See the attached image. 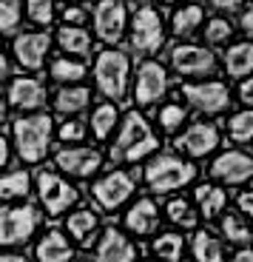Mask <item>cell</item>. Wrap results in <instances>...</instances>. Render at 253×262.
Instances as JSON below:
<instances>
[{
    "label": "cell",
    "instance_id": "23",
    "mask_svg": "<svg viewBox=\"0 0 253 262\" xmlns=\"http://www.w3.org/2000/svg\"><path fill=\"white\" fill-rule=\"evenodd\" d=\"M196 205H199V216L205 220H216V216L225 211L227 205V194L219 188V185H199L196 188Z\"/></svg>",
    "mask_w": 253,
    "mask_h": 262
},
{
    "label": "cell",
    "instance_id": "15",
    "mask_svg": "<svg viewBox=\"0 0 253 262\" xmlns=\"http://www.w3.org/2000/svg\"><path fill=\"white\" fill-rule=\"evenodd\" d=\"M49 46H52V40H49V34H45V32H29V34H20V37H14L12 54H14V60H17L20 69L37 72L40 66L45 63Z\"/></svg>",
    "mask_w": 253,
    "mask_h": 262
},
{
    "label": "cell",
    "instance_id": "13",
    "mask_svg": "<svg viewBox=\"0 0 253 262\" xmlns=\"http://www.w3.org/2000/svg\"><path fill=\"white\" fill-rule=\"evenodd\" d=\"M211 177L225 185H242L253 180V157L239 148H227L211 163Z\"/></svg>",
    "mask_w": 253,
    "mask_h": 262
},
{
    "label": "cell",
    "instance_id": "17",
    "mask_svg": "<svg viewBox=\"0 0 253 262\" xmlns=\"http://www.w3.org/2000/svg\"><path fill=\"white\" fill-rule=\"evenodd\" d=\"M97 262H136V245L120 228H105L94 251Z\"/></svg>",
    "mask_w": 253,
    "mask_h": 262
},
{
    "label": "cell",
    "instance_id": "39",
    "mask_svg": "<svg viewBox=\"0 0 253 262\" xmlns=\"http://www.w3.org/2000/svg\"><path fill=\"white\" fill-rule=\"evenodd\" d=\"M231 34H234V26H231L225 17H214L208 26H205V40H208V43H225Z\"/></svg>",
    "mask_w": 253,
    "mask_h": 262
},
{
    "label": "cell",
    "instance_id": "31",
    "mask_svg": "<svg viewBox=\"0 0 253 262\" xmlns=\"http://www.w3.org/2000/svg\"><path fill=\"white\" fill-rule=\"evenodd\" d=\"M202 20H205L202 6H185V9H176L174 12L171 29H174V34H179V37H188V34H194L196 29L202 26Z\"/></svg>",
    "mask_w": 253,
    "mask_h": 262
},
{
    "label": "cell",
    "instance_id": "35",
    "mask_svg": "<svg viewBox=\"0 0 253 262\" xmlns=\"http://www.w3.org/2000/svg\"><path fill=\"white\" fill-rule=\"evenodd\" d=\"M227 134L234 143H250L253 140V108H245V112L234 114L227 120Z\"/></svg>",
    "mask_w": 253,
    "mask_h": 262
},
{
    "label": "cell",
    "instance_id": "6",
    "mask_svg": "<svg viewBox=\"0 0 253 262\" xmlns=\"http://www.w3.org/2000/svg\"><path fill=\"white\" fill-rule=\"evenodd\" d=\"M37 196L49 216H60L80 203V191L68 180L60 177L57 171H40L37 174Z\"/></svg>",
    "mask_w": 253,
    "mask_h": 262
},
{
    "label": "cell",
    "instance_id": "42",
    "mask_svg": "<svg viewBox=\"0 0 253 262\" xmlns=\"http://www.w3.org/2000/svg\"><path fill=\"white\" fill-rule=\"evenodd\" d=\"M239 100L247 105V108L253 105V77H245V80H242V85H239Z\"/></svg>",
    "mask_w": 253,
    "mask_h": 262
},
{
    "label": "cell",
    "instance_id": "26",
    "mask_svg": "<svg viewBox=\"0 0 253 262\" xmlns=\"http://www.w3.org/2000/svg\"><path fill=\"white\" fill-rule=\"evenodd\" d=\"M32 191V177H29L26 168H12L3 174V180H0V196L6 200V203H12V200H26V194Z\"/></svg>",
    "mask_w": 253,
    "mask_h": 262
},
{
    "label": "cell",
    "instance_id": "5",
    "mask_svg": "<svg viewBox=\"0 0 253 262\" xmlns=\"http://www.w3.org/2000/svg\"><path fill=\"white\" fill-rule=\"evenodd\" d=\"M40 228V211L29 203H14L0 211V243L6 248L26 245Z\"/></svg>",
    "mask_w": 253,
    "mask_h": 262
},
{
    "label": "cell",
    "instance_id": "7",
    "mask_svg": "<svg viewBox=\"0 0 253 262\" xmlns=\"http://www.w3.org/2000/svg\"><path fill=\"white\" fill-rule=\"evenodd\" d=\"M134 185H136L134 174H128V171H108L105 177H100L91 185V196H94V203L103 211H117L131 200Z\"/></svg>",
    "mask_w": 253,
    "mask_h": 262
},
{
    "label": "cell",
    "instance_id": "22",
    "mask_svg": "<svg viewBox=\"0 0 253 262\" xmlns=\"http://www.w3.org/2000/svg\"><path fill=\"white\" fill-rule=\"evenodd\" d=\"M65 231H68V236L72 239H77V243L88 245L91 239H94V234L100 231V216L94 208H77L68 214V220H65Z\"/></svg>",
    "mask_w": 253,
    "mask_h": 262
},
{
    "label": "cell",
    "instance_id": "38",
    "mask_svg": "<svg viewBox=\"0 0 253 262\" xmlns=\"http://www.w3.org/2000/svg\"><path fill=\"white\" fill-rule=\"evenodd\" d=\"M26 12H29V20L37 23V26H49L54 20V3L52 0H29L26 3Z\"/></svg>",
    "mask_w": 253,
    "mask_h": 262
},
{
    "label": "cell",
    "instance_id": "2",
    "mask_svg": "<svg viewBox=\"0 0 253 262\" xmlns=\"http://www.w3.org/2000/svg\"><path fill=\"white\" fill-rule=\"evenodd\" d=\"M156 148H159V140H156L151 123L140 112H128L120 123L117 143L111 145V160H117V163H143Z\"/></svg>",
    "mask_w": 253,
    "mask_h": 262
},
{
    "label": "cell",
    "instance_id": "48",
    "mask_svg": "<svg viewBox=\"0 0 253 262\" xmlns=\"http://www.w3.org/2000/svg\"><path fill=\"white\" fill-rule=\"evenodd\" d=\"M145 262H163V259H145Z\"/></svg>",
    "mask_w": 253,
    "mask_h": 262
},
{
    "label": "cell",
    "instance_id": "14",
    "mask_svg": "<svg viewBox=\"0 0 253 262\" xmlns=\"http://www.w3.org/2000/svg\"><path fill=\"white\" fill-rule=\"evenodd\" d=\"M165 94H168V72H165V66H159L156 60H145L136 69V89H134L136 105H154Z\"/></svg>",
    "mask_w": 253,
    "mask_h": 262
},
{
    "label": "cell",
    "instance_id": "20",
    "mask_svg": "<svg viewBox=\"0 0 253 262\" xmlns=\"http://www.w3.org/2000/svg\"><path fill=\"white\" fill-rule=\"evenodd\" d=\"M34 256L37 262H72L74 259V248L72 243L63 236V231L52 228L40 236L37 248H34Z\"/></svg>",
    "mask_w": 253,
    "mask_h": 262
},
{
    "label": "cell",
    "instance_id": "50",
    "mask_svg": "<svg viewBox=\"0 0 253 262\" xmlns=\"http://www.w3.org/2000/svg\"><path fill=\"white\" fill-rule=\"evenodd\" d=\"M140 3H143V0H140Z\"/></svg>",
    "mask_w": 253,
    "mask_h": 262
},
{
    "label": "cell",
    "instance_id": "3",
    "mask_svg": "<svg viewBox=\"0 0 253 262\" xmlns=\"http://www.w3.org/2000/svg\"><path fill=\"white\" fill-rule=\"evenodd\" d=\"M196 180V165L191 160H182L176 154H159L145 165V185L154 194L179 191Z\"/></svg>",
    "mask_w": 253,
    "mask_h": 262
},
{
    "label": "cell",
    "instance_id": "19",
    "mask_svg": "<svg viewBox=\"0 0 253 262\" xmlns=\"http://www.w3.org/2000/svg\"><path fill=\"white\" fill-rule=\"evenodd\" d=\"M125 228H128L134 236L156 234V228H159V208H156V203L151 200V196L136 200V203L128 208V214H125Z\"/></svg>",
    "mask_w": 253,
    "mask_h": 262
},
{
    "label": "cell",
    "instance_id": "40",
    "mask_svg": "<svg viewBox=\"0 0 253 262\" xmlns=\"http://www.w3.org/2000/svg\"><path fill=\"white\" fill-rule=\"evenodd\" d=\"M85 17H88V14H85V9H80V6H68V9L63 12L65 26H83Z\"/></svg>",
    "mask_w": 253,
    "mask_h": 262
},
{
    "label": "cell",
    "instance_id": "9",
    "mask_svg": "<svg viewBox=\"0 0 253 262\" xmlns=\"http://www.w3.org/2000/svg\"><path fill=\"white\" fill-rule=\"evenodd\" d=\"M165 43V26L163 17L154 9H136L134 20H131V46L143 54H154L159 52Z\"/></svg>",
    "mask_w": 253,
    "mask_h": 262
},
{
    "label": "cell",
    "instance_id": "11",
    "mask_svg": "<svg viewBox=\"0 0 253 262\" xmlns=\"http://www.w3.org/2000/svg\"><path fill=\"white\" fill-rule=\"evenodd\" d=\"M54 165H57L63 174L77 180H88L94 177L100 168H103V154L97 148H83V145H74V148H60L54 154Z\"/></svg>",
    "mask_w": 253,
    "mask_h": 262
},
{
    "label": "cell",
    "instance_id": "43",
    "mask_svg": "<svg viewBox=\"0 0 253 262\" xmlns=\"http://www.w3.org/2000/svg\"><path fill=\"white\" fill-rule=\"evenodd\" d=\"M211 6L222 9V12H236V9H242V0H211Z\"/></svg>",
    "mask_w": 253,
    "mask_h": 262
},
{
    "label": "cell",
    "instance_id": "30",
    "mask_svg": "<svg viewBox=\"0 0 253 262\" xmlns=\"http://www.w3.org/2000/svg\"><path fill=\"white\" fill-rule=\"evenodd\" d=\"M57 43L65 54H88L91 49V34L83 26H63L57 34Z\"/></svg>",
    "mask_w": 253,
    "mask_h": 262
},
{
    "label": "cell",
    "instance_id": "33",
    "mask_svg": "<svg viewBox=\"0 0 253 262\" xmlns=\"http://www.w3.org/2000/svg\"><path fill=\"white\" fill-rule=\"evenodd\" d=\"M165 214H168L171 223L185 228V231L196 228V223H199V214L194 211V205H191L188 200H182V196H174V200L165 205Z\"/></svg>",
    "mask_w": 253,
    "mask_h": 262
},
{
    "label": "cell",
    "instance_id": "25",
    "mask_svg": "<svg viewBox=\"0 0 253 262\" xmlns=\"http://www.w3.org/2000/svg\"><path fill=\"white\" fill-rule=\"evenodd\" d=\"M191 254H194L196 262H227L222 243L211 231H196L194 239H191Z\"/></svg>",
    "mask_w": 253,
    "mask_h": 262
},
{
    "label": "cell",
    "instance_id": "49",
    "mask_svg": "<svg viewBox=\"0 0 253 262\" xmlns=\"http://www.w3.org/2000/svg\"><path fill=\"white\" fill-rule=\"evenodd\" d=\"M165 3H176V0H165Z\"/></svg>",
    "mask_w": 253,
    "mask_h": 262
},
{
    "label": "cell",
    "instance_id": "36",
    "mask_svg": "<svg viewBox=\"0 0 253 262\" xmlns=\"http://www.w3.org/2000/svg\"><path fill=\"white\" fill-rule=\"evenodd\" d=\"M23 17V0H0V29L3 34H12Z\"/></svg>",
    "mask_w": 253,
    "mask_h": 262
},
{
    "label": "cell",
    "instance_id": "41",
    "mask_svg": "<svg viewBox=\"0 0 253 262\" xmlns=\"http://www.w3.org/2000/svg\"><path fill=\"white\" fill-rule=\"evenodd\" d=\"M236 203H239V214L247 216V220L253 223V191H242Z\"/></svg>",
    "mask_w": 253,
    "mask_h": 262
},
{
    "label": "cell",
    "instance_id": "18",
    "mask_svg": "<svg viewBox=\"0 0 253 262\" xmlns=\"http://www.w3.org/2000/svg\"><path fill=\"white\" fill-rule=\"evenodd\" d=\"M6 100H9L12 108H17V112H34L37 114V108L45 103V89H43V83L34 80V77H14L12 83H9Z\"/></svg>",
    "mask_w": 253,
    "mask_h": 262
},
{
    "label": "cell",
    "instance_id": "44",
    "mask_svg": "<svg viewBox=\"0 0 253 262\" xmlns=\"http://www.w3.org/2000/svg\"><path fill=\"white\" fill-rule=\"evenodd\" d=\"M231 262H253V248H250V245H245V248H236L234 256H231Z\"/></svg>",
    "mask_w": 253,
    "mask_h": 262
},
{
    "label": "cell",
    "instance_id": "1",
    "mask_svg": "<svg viewBox=\"0 0 253 262\" xmlns=\"http://www.w3.org/2000/svg\"><path fill=\"white\" fill-rule=\"evenodd\" d=\"M54 120L49 114H20L17 120H12L9 137H12L17 157L23 163H43L49 148H52V137H54Z\"/></svg>",
    "mask_w": 253,
    "mask_h": 262
},
{
    "label": "cell",
    "instance_id": "37",
    "mask_svg": "<svg viewBox=\"0 0 253 262\" xmlns=\"http://www.w3.org/2000/svg\"><path fill=\"white\" fill-rule=\"evenodd\" d=\"M85 134H88V125H85V120H80V117L65 120V123L57 128V140H60V143H65V145H72V143H83Z\"/></svg>",
    "mask_w": 253,
    "mask_h": 262
},
{
    "label": "cell",
    "instance_id": "24",
    "mask_svg": "<svg viewBox=\"0 0 253 262\" xmlns=\"http://www.w3.org/2000/svg\"><path fill=\"white\" fill-rule=\"evenodd\" d=\"M225 72L231 77H247L253 72V43H236L225 52Z\"/></svg>",
    "mask_w": 253,
    "mask_h": 262
},
{
    "label": "cell",
    "instance_id": "34",
    "mask_svg": "<svg viewBox=\"0 0 253 262\" xmlns=\"http://www.w3.org/2000/svg\"><path fill=\"white\" fill-rule=\"evenodd\" d=\"M156 120H159V128H163L165 134H176V131H182V125L188 123V112H185L182 103L168 100V103L156 112Z\"/></svg>",
    "mask_w": 253,
    "mask_h": 262
},
{
    "label": "cell",
    "instance_id": "28",
    "mask_svg": "<svg viewBox=\"0 0 253 262\" xmlns=\"http://www.w3.org/2000/svg\"><path fill=\"white\" fill-rule=\"evenodd\" d=\"M222 236H225L227 243L239 245V248H245V245L253 243V234H250V225L245 223V216L242 214H225L222 216Z\"/></svg>",
    "mask_w": 253,
    "mask_h": 262
},
{
    "label": "cell",
    "instance_id": "27",
    "mask_svg": "<svg viewBox=\"0 0 253 262\" xmlns=\"http://www.w3.org/2000/svg\"><path fill=\"white\" fill-rule=\"evenodd\" d=\"M120 125V112L114 103H100L91 114V134L97 140H108L114 128Z\"/></svg>",
    "mask_w": 253,
    "mask_h": 262
},
{
    "label": "cell",
    "instance_id": "4",
    "mask_svg": "<svg viewBox=\"0 0 253 262\" xmlns=\"http://www.w3.org/2000/svg\"><path fill=\"white\" fill-rule=\"evenodd\" d=\"M128 74H131V60L128 54L117 52V49H108L97 57L94 63V80H97V89L103 97L108 100H123L128 92Z\"/></svg>",
    "mask_w": 253,
    "mask_h": 262
},
{
    "label": "cell",
    "instance_id": "12",
    "mask_svg": "<svg viewBox=\"0 0 253 262\" xmlns=\"http://www.w3.org/2000/svg\"><path fill=\"white\" fill-rule=\"evenodd\" d=\"M171 66L182 77H199V74H211L216 69V57L211 49L196 46V43H182V46L171 49Z\"/></svg>",
    "mask_w": 253,
    "mask_h": 262
},
{
    "label": "cell",
    "instance_id": "21",
    "mask_svg": "<svg viewBox=\"0 0 253 262\" xmlns=\"http://www.w3.org/2000/svg\"><path fill=\"white\" fill-rule=\"evenodd\" d=\"M91 103V92L85 85H63L57 94H54V112L63 114L65 120L77 117L80 112H85Z\"/></svg>",
    "mask_w": 253,
    "mask_h": 262
},
{
    "label": "cell",
    "instance_id": "46",
    "mask_svg": "<svg viewBox=\"0 0 253 262\" xmlns=\"http://www.w3.org/2000/svg\"><path fill=\"white\" fill-rule=\"evenodd\" d=\"M9 145H12L9 137H3V143H0V163L3 165H9Z\"/></svg>",
    "mask_w": 253,
    "mask_h": 262
},
{
    "label": "cell",
    "instance_id": "32",
    "mask_svg": "<svg viewBox=\"0 0 253 262\" xmlns=\"http://www.w3.org/2000/svg\"><path fill=\"white\" fill-rule=\"evenodd\" d=\"M52 77L63 85H74L85 77V63L74 57H57L52 63Z\"/></svg>",
    "mask_w": 253,
    "mask_h": 262
},
{
    "label": "cell",
    "instance_id": "29",
    "mask_svg": "<svg viewBox=\"0 0 253 262\" xmlns=\"http://www.w3.org/2000/svg\"><path fill=\"white\" fill-rule=\"evenodd\" d=\"M182 254H185V236L176 234V231H168V234H159L154 239V256L163 262H179Z\"/></svg>",
    "mask_w": 253,
    "mask_h": 262
},
{
    "label": "cell",
    "instance_id": "16",
    "mask_svg": "<svg viewBox=\"0 0 253 262\" xmlns=\"http://www.w3.org/2000/svg\"><path fill=\"white\" fill-rule=\"evenodd\" d=\"M94 29L100 40L105 43H117L125 32V6L123 0H100L94 9Z\"/></svg>",
    "mask_w": 253,
    "mask_h": 262
},
{
    "label": "cell",
    "instance_id": "8",
    "mask_svg": "<svg viewBox=\"0 0 253 262\" xmlns=\"http://www.w3.org/2000/svg\"><path fill=\"white\" fill-rule=\"evenodd\" d=\"M182 97L188 100L191 108L202 114H222L231 105V89L219 80H202V83H185Z\"/></svg>",
    "mask_w": 253,
    "mask_h": 262
},
{
    "label": "cell",
    "instance_id": "47",
    "mask_svg": "<svg viewBox=\"0 0 253 262\" xmlns=\"http://www.w3.org/2000/svg\"><path fill=\"white\" fill-rule=\"evenodd\" d=\"M0 262H29V259L23 254H3V256H0Z\"/></svg>",
    "mask_w": 253,
    "mask_h": 262
},
{
    "label": "cell",
    "instance_id": "45",
    "mask_svg": "<svg viewBox=\"0 0 253 262\" xmlns=\"http://www.w3.org/2000/svg\"><path fill=\"white\" fill-rule=\"evenodd\" d=\"M242 29H245V32L253 37V9H247V12L242 14Z\"/></svg>",
    "mask_w": 253,
    "mask_h": 262
},
{
    "label": "cell",
    "instance_id": "10",
    "mask_svg": "<svg viewBox=\"0 0 253 262\" xmlns=\"http://www.w3.org/2000/svg\"><path fill=\"white\" fill-rule=\"evenodd\" d=\"M176 151L188 154L191 160H202V157H211L216 148H219V128L214 123H191L188 128L182 131L176 137Z\"/></svg>",
    "mask_w": 253,
    "mask_h": 262
}]
</instances>
